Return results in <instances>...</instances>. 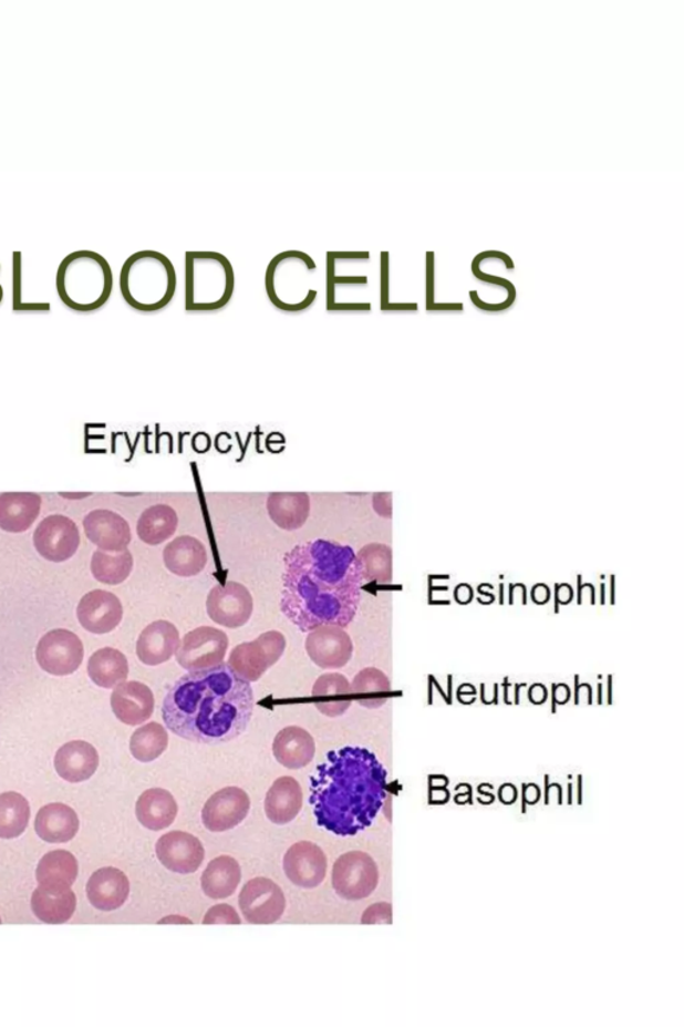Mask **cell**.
I'll list each match as a JSON object with an SVG mask.
<instances>
[{
  "mask_svg": "<svg viewBox=\"0 0 684 1027\" xmlns=\"http://www.w3.org/2000/svg\"><path fill=\"white\" fill-rule=\"evenodd\" d=\"M281 612L301 631L322 625L346 628L356 617L363 574L353 548L315 540L283 557Z\"/></svg>",
  "mask_w": 684,
  "mask_h": 1027,
  "instance_id": "obj_1",
  "label": "cell"
},
{
  "mask_svg": "<svg viewBox=\"0 0 684 1027\" xmlns=\"http://www.w3.org/2000/svg\"><path fill=\"white\" fill-rule=\"evenodd\" d=\"M255 712L249 681L228 664L180 677L163 706L166 728L199 744H222L241 736Z\"/></svg>",
  "mask_w": 684,
  "mask_h": 1027,
  "instance_id": "obj_2",
  "label": "cell"
},
{
  "mask_svg": "<svg viewBox=\"0 0 684 1027\" xmlns=\"http://www.w3.org/2000/svg\"><path fill=\"white\" fill-rule=\"evenodd\" d=\"M388 773L370 749L345 747L327 754L312 777L311 802L318 824L339 836L371 826L386 799Z\"/></svg>",
  "mask_w": 684,
  "mask_h": 1027,
  "instance_id": "obj_3",
  "label": "cell"
},
{
  "mask_svg": "<svg viewBox=\"0 0 684 1027\" xmlns=\"http://www.w3.org/2000/svg\"><path fill=\"white\" fill-rule=\"evenodd\" d=\"M121 294L139 312L166 308L177 292V273L170 258L157 250H139L122 265Z\"/></svg>",
  "mask_w": 684,
  "mask_h": 1027,
  "instance_id": "obj_4",
  "label": "cell"
},
{
  "mask_svg": "<svg viewBox=\"0 0 684 1027\" xmlns=\"http://www.w3.org/2000/svg\"><path fill=\"white\" fill-rule=\"evenodd\" d=\"M56 292L76 312H93L112 296L114 276L106 258L93 250L64 257L56 273Z\"/></svg>",
  "mask_w": 684,
  "mask_h": 1027,
  "instance_id": "obj_5",
  "label": "cell"
},
{
  "mask_svg": "<svg viewBox=\"0 0 684 1027\" xmlns=\"http://www.w3.org/2000/svg\"><path fill=\"white\" fill-rule=\"evenodd\" d=\"M235 287V269L228 257L211 250L186 251V311H219L230 302Z\"/></svg>",
  "mask_w": 684,
  "mask_h": 1027,
  "instance_id": "obj_6",
  "label": "cell"
},
{
  "mask_svg": "<svg viewBox=\"0 0 684 1027\" xmlns=\"http://www.w3.org/2000/svg\"><path fill=\"white\" fill-rule=\"evenodd\" d=\"M315 273L318 264L305 251H281L270 260L265 274L270 302L283 312L305 311L319 296Z\"/></svg>",
  "mask_w": 684,
  "mask_h": 1027,
  "instance_id": "obj_7",
  "label": "cell"
},
{
  "mask_svg": "<svg viewBox=\"0 0 684 1027\" xmlns=\"http://www.w3.org/2000/svg\"><path fill=\"white\" fill-rule=\"evenodd\" d=\"M371 255L367 251H329L327 255V308L329 311H371L372 304L363 292L370 277L356 269Z\"/></svg>",
  "mask_w": 684,
  "mask_h": 1027,
  "instance_id": "obj_8",
  "label": "cell"
},
{
  "mask_svg": "<svg viewBox=\"0 0 684 1027\" xmlns=\"http://www.w3.org/2000/svg\"><path fill=\"white\" fill-rule=\"evenodd\" d=\"M286 649L287 638L282 633L270 630L258 636L255 641L237 645L231 650L228 665L243 680L255 682L279 663Z\"/></svg>",
  "mask_w": 684,
  "mask_h": 1027,
  "instance_id": "obj_9",
  "label": "cell"
},
{
  "mask_svg": "<svg viewBox=\"0 0 684 1027\" xmlns=\"http://www.w3.org/2000/svg\"><path fill=\"white\" fill-rule=\"evenodd\" d=\"M332 883L335 894L342 900H365L377 889V864L366 852H346L333 865Z\"/></svg>",
  "mask_w": 684,
  "mask_h": 1027,
  "instance_id": "obj_10",
  "label": "cell"
},
{
  "mask_svg": "<svg viewBox=\"0 0 684 1027\" xmlns=\"http://www.w3.org/2000/svg\"><path fill=\"white\" fill-rule=\"evenodd\" d=\"M229 638L226 633L213 626L186 633L179 644L177 663L186 670L197 671L218 667L228 654Z\"/></svg>",
  "mask_w": 684,
  "mask_h": 1027,
  "instance_id": "obj_11",
  "label": "cell"
},
{
  "mask_svg": "<svg viewBox=\"0 0 684 1027\" xmlns=\"http://www.w3.org/2000/svg\"><path fill=\"white\" fill-rule=\"evenodd\" d=\"M238 906L251 925H272L286 913L287 900L279 884L269 877H255L241 890Z\"/></svg>",
  "mask_w": 684,
  "mask_h": 1027,
  "instance_id": "obj_12",
  "label": "cell"
},
{
  "mask_svg": "<svg viewBox=\"0 0 684 1027\" xmlns=\"http://www.w3.org/2000/svg\"><path fill=\"white\" fill-rule=\"evenodd\" d=\"M37 661L53 676H69L79 670L85 656V648L75 633L54 629L44 635L37 646Z\"/></svg>",
  "mask_w": 684,
  "mask_h": 1027,
  "instance_id": "obj_13",
  "label": "cell"
},
{
  "mask_svg": "<svg viewBox=\"0 0 684 1027\" xmlns=\"http://www.w3.org/2000/svg\"><path fill=\"white\" fill-rule=\"evenodd\" d=\"M80 545V528L66 515H49L35 528L34 546L44 559L68 561L79 552Z\"/></svg>",
  "mask_w": 684,
  "mask_h": 1027,
  "instance_id": "obj_14",
  "label": "cell"
},
{
  "mask_svg": "<svg viewBox=\"0 0 684 1027\" xmlns=\"http://www.w3.org/2000/svg\"><path fill=\"white\" fill-rule=\"evenodd\" d=\"M253 606L248 587L234 581L217 584L206 600V609L213 622L230 629L247 625L253 615Z\"/></svg>",
  "mask_w": 684,
  "mask_h": 1027,
  "instance_id": "obj_15",
  "label": "cell"
},
{
  "mask_svg": "<svg viewBox=\"0 0 684 1027\" xmlns=\"http://www.w3.org/2000/svg\"><path fill=\"white\" fill-rule=\"evenodd\" d=\"M307 654L322 669L344 668L353 656V643L348 631L338 625H322L309 631Z\"/></svg>",
  "mask_w": 684,
  "mask_h": 1027,
  "instance_id": "obj_16",
  "label": "cell"
},
{
  "mask_svg": "<svg viewBox=\"0 0 684 1027\" xmlns=\"http://www.w3.org/2000/svg\"><path fill=\"white\" fill-rule=\"evenodd\" d=\"M250 810V798L238 787L219 790L204 805L203 823L211 832H225L236 829Z\"/></svg>",
  "mask_w": 684,
  "mask_h": 1027,
  "instance_id": "obj_17",
  "label": "cell"
},
{
  "mask_svg": "<svg viewBox=\"0 0 684 1027\" xmlns=\"http://www.w3.org/2000/svg\"><path fill=\"white\" fill-rule=\"evenodd\" d=\"M158 861L176 874H195L201 867L205 849L198 838L184 831H172L158 839Z\"/></svg>",
  "mask_w": 684,
  "mask_h": 1027,
  "instance_id": "obj_18",
  "label": "cell"
},
{
  "mask_svg": "<svg viewBox=\"0 0 684 1027\" xmlns=\"http://www.w3.org/2000/svg\"><path fill=\"white\" fill-rule=\"evenodd\" d=\"M282 865L294 886L315 889L325 880L328 859L318 844L299 842L287 851Z\"/></svg>",
  "mask_w": 684,
  "mask_h": 1027,
  "instance_id": "obj_19",
  "label": "cell"
},
{
  "mask_svg": "<svg viewBox=\"0 0 684 1027\" xmlns=\"http://www.w3.org/2000/svg\"><path fill=\"white\" fill-rule=\"evenodd\" d=\"M83 528H85L86 537L100 551L107 553L126 551L133 538L128 522L112 510H93L83 520Z\"/></svg>",
  "mask_w": 684,
  "mask_h": 1027,
  "instance_id": "obj_20",
  "label": "cell"
},
{
  "mask_svg": "<svg viewBox=\"0 0 684 1027\" xmlns=\"http://www.w3.org/2000/svg\"><path fill=\"white\" fill-rule=\"evenodd\" d=\"M76 617L83 628L93 635H107L121 624L124 606L115 594L93 590L80 600Z\"/></svg>",
  "mask_w": 684,
  "mask_h": 1027,
  "instance_id": "obj_21",
  "label": "cell"
},
{
  "mask_svg": "<svg viewBox=\"0 0 684 1027\" xmlns=\"http://www.w3.org/2000/svg\"><path fill=\"white\" fill-rule=\"evenodd\" d=\"M112 708L115 717L126 726H141L151 719L154 712V695L147 685L139 681H125L114 688Z\"/></svg>",
  "mask_w": 684,
  "mask_h": 1027,
  "instance_id": "obj_22",
  "label": "cell"
},
{
  "mask_svg": "<svg viewBox=\"0 0 684 1027\" xmlns=\"http://www.w3.org/2000/svg\"><path fill=\"white\" fill-rule=\"evenodd\" d=\"M180 638L176 625L165 619L147 625L137 641V656L148 667L169 661L176 656Z\"/></svg>",
  "mask_w": 684,
  "mask_h": 1027,
  "instance_id": "obj_23",
  "label": "cell"
},
{
  "mask_svg": "<svg viewBox=\"0 0 684 1027\" xmlns=\"http://www.w3.org/2000/svg\"><path fill=\"white\" fill-rule=\"evenodd\" d=\"M55 771L69 783H82L94 777L100 767V754L90 742L74 740L68 742L55 754Z\"/></svg>",
  "mask_w": 684,
  "mask_h": 1027,
  "instance_id": "obj_24",
  "label": "cell"
},
{
  "mask_svg": "<svg viewBox=\"0 0 684 1027\" xmlns=\"http://www.w3.org/2000/svg\"><path fill=\"white\" fill-rule=\"evenodd\" d=\"M86 893L90 903L96 910H118L131 894V882L118 869L103 867L95 871L87 882Z\"/></svg>",
  "mask_w": 684,
  "mask_h": 1027,
  "instance_id": "obj_25",
  "label": "cell"
},
{
  "mask_svg": "<svg viewBox=\"0 0 684 1027\" xmlns=\"http://www.w3.org/2000/svg\"><path fill=\"white\" fill-rule=\"evenodd\" d=\"M80 865L69 851L55 850L44 855L37 867V882L49 894L66 893L79 877Z\"/></svg>",
  "mask_w": 684,
  "mask_h": 1027,
  "instance_id": "obj_26",
  "label": "cell"
},
{
  "mask_svg": "<svg viewBox=\"0 0 684 1027\" xmlns=\"http://www.w3.org/2000/svg\"><path fill=\"white\" fill-rule=\"evenodd\" d=\"M164 564L167 571L178 577H195L208 564V551L201 541L180 535L164 548Z\"/></svg>",
  "mask_w": 684,
  "mask_h": 1027,
  "instance_id": "obj_27",
  "label": "cell"
},
{
  "mask_svg": "<svg viewBox=\"0 0 684 1027\" xmlns=\"http://www.w3.org/2000/svg\"><path fill=\"white\" fill-rule=\"evenodd\" d=\"M80 818L71 807L51 803L42 807L35 818V832L48 843H68L80 831Z\"/></svg>",
  "mask_w": 684,
  "mask_h": 1027,
  "instance_id": "obj_28",
  "label": "cell"
},
{
  "mask_svg": "<svg viewBox=\"0 0 684 1027\" xmlns=\"http://www.w3.org/2000/svg\"><path fill=\"white\" fill-rule=\"evenodd\" d=\"M42 496L35 493L0 494V528L24 533L41 514Z\"/></svg>",
  "mask_w": 684,
  "mask_h": 1027,
  "instance_id": "obj_29",
  "label": "cell"
},
{
  "mask_svg": "<svg viewBox=\"0 0 684 1027\" xmlns=\"http://www.w3.org/2000/svg\"><path fill=\"white\" fill-rule=\"evenodd\" d=\"M277 761L289 770H301L312 763L315 742L312 735L301 727H287L277 733L273 741Z\"/></svg>",
  "mask_w": 684,
  "mask_h": 1027,
  "instance_id": "obj_30",
  "label": "cell"
},
{
  "mask_svg": "<svg viewBox=\"0 0 684 1027\" xmlns=\"http://www.w3.org/2000/svg\"><path fill=\"white\" fill-rule=\"evenodd\" d=\"M302 802L299 781L292 777H283L277 779L269 788L267 799H265V813L273 824H288L299 815Z\"/></svg>",
  "mask_w": 684,
  "mask_h": 1027,
  "instance_id": "obj_31",
  "label": "cell"
},
{
  "mask_svg": "<svg viewBox=\"0 0 684 1027\" xmlns=\"http://www.w3.org/2000/svg\"><path fill=\"white\" fill-rule=\"evenodd\" d=\"M135 815L138 822L151 831H163L174 823L178 815V804L169 791L152 788L141 794Z\"/></svg>",
  "mask_w": 684,
  "mask_h": 1027,
  "instance_id": "obj_32",
  "label": "cell"
},
{
  "mask_svg": "<svg viewBox=\"0 0 684 1027\" xmlns=\"http://www.w3.org/2000/svg\"><path fill=\"white\" fill-rule=\"evenodd\" d=\"M267 509L277 526L294 532L305 525L311 514V499L307 493H272L268 495Z\"/></svg>",
  "mask_w": 684,
  "mask_h": 1027,
  "instance_id": "obj_33",
  "label": "cell"
},
{
  "mask_svg": "<svg viewBox=\"0 0 684 1027\" xmlns=\"http://www.w3.org/2000/svg\"><path fill=\"white\" fill-rule=\"evenodd\" d=\"M242 871L235 857L224 855L213 859L201 877L204 894L210 900H226L240 886Z\"/></svg>",
  "mask_w": 684,
  "mask_h": 1027,
  "instance_id": "obj_34",
  "label": "cell"
},
{
  "mask_svg": "<svg viewBox=\"0 0 684 1027\" xmlns=\"http://www.w3.org/2000/svg\"><path fill=\"white\" fill-rule=\"evenodd\" d=\"M312 696L315 707L329 717L344 715L353 702L351 684L340 674L322 675L314 682Z\"/></svg>",
  "mask_w": 684,
  "mask_h": 1027,
  "instance_id": "obj_35",
  "label": "cell"
},
{
  "mask_svg": "<svg viewBox=\"0 0 684 1027\" xmlns=\"http://www.w3.org/2000/svg\"><path fill=\"white\" fill-rule=\"evenodd\" d=\"M178 515L169 505H154L141 514L137 523V534L142 542L151 546L164 544L176 534Z\"/></svg>",
  "mask_w": 684,
  "mask_h": 1027,
  "instance_id": "obj_36",
  "label": "cell"
},
{
  "mask_svg": "<svg viewBox=\"0 0 684 1027\" xmlns=\"http://www.w3.org/2000/svg\"><path fill=\"white\" fill-rule=\"evenodd\" d=\"M87 671L95 685L113 689L127 680L128 661L118 649L102 648L90 657Z\"/></svg>",
  "mask_w": 684,
  "mask_h": 1027,
  "instance_id": "obj_37",
  "label": "cell"
},
{
  "mask_svg": "<svg viewBox=\"0 0 684 1027\" xmlns=\"http://www.w3.org/2000/svg\"><path fill=\"white\" fill-rule=\"evenodd\" d=\"M32 913L43 923L62 925L71 920L76 908V896L73 891L53 895L38 887L31 896Z\"/></svg>",
  "mask_w": 684,
  "mask_h": 1027,
  "instance_id": "obj_38",
  "label": "cell"
},
{
  "mask_svg": "<svg viewBox=\"0 0 684 1027\" xmlns=\"http://www.w3.org/2000/svg\"><path fill=\"white\" fill-rule=\"evenodd\" d=\"M28 799L18 792L0 793V839H17L30 822Z\"/></svg>",
  "mask_w": 684,
  "mask_h": 1027,
  "instance_id": "obj_39",
  "label": "cell"
},
{
  "mask_svg": "<svg viewBox=\"0 0 684 1027\" xmlns=\"http://www.w3.org/2000/svg\"><path fill=\"white\" fill-rule=\"evenodd\" d=\"M134 558L131 552L115 554L96 551L92 558V572L96 581L106 585H120L131 576Z\"/></svg>",
  "mask_w": 684,
  "mask_h": 1027,
  "instance_id": "obj_40",
  "label": "cell"
},
{
  "mask_svg": "<svg viewBox=\"0 0 684 1027\" xmlns=\"http://www.w3.org/2000/svg\"><path fill=\"white\" fill-rule=\"evenodd\" d=\"M353 696L365 708H379L386 701L391 692V682L382 670L365 668L353 678L351 684Z\"/></svg>",
  "mask_w": 684,
  "mask_h": 1027,
  "instance_id": "obj_41",
  "label": "cell"
},
{
  "mask_svg": "<svg viewBox=\"0 0 684 1027\" xmlns=\"http://www.w3.org/2000/svg\"><path fill=\"white\" fill-rule=\"evenodd\" d=\"M169 746V735L159 722H148L135 731L131 739V752L141 763H152Z\"/></svg>",
  "mask_w": 684,
  "mask_h": 1027,
  "instance_id": "obj_42",
  "label": "cell"
},
{
  "mask_svg": "<svg viewBox=\"0 0 684 1027\" xmlns=\"http://www.w3.org/2000/svg\"><path fill=\"white\" fill-rule=\"evenodd\" d=\"M364 583L390 584L392 581V551L390 546L370 544L356 554Z\"/></svg>",
  "mask_w": 684,
  "mask_h": 1027,
  "instance_id": "obj_43",
  "label": "cell"
},
{
  "mask_svg": "<svg viewBox=\"0 0 684 1027\" xmlns=\"http://www.w3.org/2000/svg\"><path fill=\"white\" fill-rule=\"evenodd\" d=\"M204 925H240L241 920L237 911L229 904H217L206 913Z\"/></svg>",
  "mask_w": 684,
  "mask_h": 1027,
  "instance_id": "obj_44",
  "label": "cell"
},
{
  "mask_svg": "<svg viewBox=\"0 0 684 1027\" xmlns=\"http://www.w3.org/2000/svg\"><path fill=\"white\" fill-rule=\"evenodd\" d=\"M361 922H363L364 925H371V923H392V907L388 903L374 904V906L365 911Z\"/></svg>",
  "mask_w": 684,
  "mask_h": 1027,
  "instance_id": "obj_45",
  "label": "cell"
},
{
  "mask_svg": "<svg viewBox=\"0 0 684 1027\" xmlns=\"http://www.w3.org/2000/svg\"><path fill=\"white\" fill-rule=\"evenodd\" d=\"M191 448L198 454H205L211 448V438L206 434V432H198L195 438L191 439Z\"/></svg>",
  "mask_w": 684,
  "mask_h": 1027,
  "instance_id": "obj_46",
  "label": "cell"
},
{
  "mask_svg": "<svg viewBox=\"0 0 684 1027\" xmlns=\"http://www.w3.org/2000/svg\"><path fill=\"white\" fill-rule=\"evenodd\" d=\"M2 299H3V288L2 286H0V302H2Z\"/></svg>",
  "mask_w": 684,
  "mask_h": 1027,
  "instance_id": "obj_47",
  "label": "cell"
},
{
  "mask_svg": "<svg viewBox=\"0 0 684 1027\" xmlns=\"http://www.w3.org/2000/svg\"><path fill=\"white\" fill-rule=\"evenodd\" d=\"M0 923H2V920H0Z\"/></svg>",
  "mask_w": 684,
  "mask_h": 1027,
  "instance_id": "obj_48",
  "label": "cell"
}]
</instances>
